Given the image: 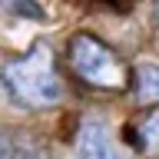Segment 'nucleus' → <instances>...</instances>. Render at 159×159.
Instances as JSON below:
<instances>
[{"label": "nucleus", "mask_w": 159, "mask_h": 159, "mask_svg": "<svg viewBox=\"0 0 159 159\" xmlns=\"http://www.w3.org/2000/svg\"><path fill=\"white\" fill-rule=\"evenodd\" d=\"M0 83L7 89V96L23 109H50L63 96V83H60L57 70H53V57L47 53L43 43H37L33 53L27 57L3 63Z\"/></svg>", "instance_id": "obj_1"}, {"label": "nucleus", "mask_w": 159, "mask_h": 159, "mask_svg": "<svg viewBox=\"0 0 159 159\" xmlns=\"http://www.w3.org/2000/svg\"><path fill=\"white\" fill-rule=\"evenodd\" d=\"M70 63L80 73V80H86L96 89H126L129 73L123 66V60L93 33H73L70 37Z\"/></svg>", "instance_id": "obj_2"}, {"label": "nucleus", "mask_w": 159, "mask_h": 159, "mask_svg": "<svg viewBox=\"0 0 159 159\" xmlns=\"http://www.w3.org/2000/svg\"><path fill=\"white\" fill-rule=\"evenodd\" d=\"M76 152L80 159H133L119 146L103 119H83L76 129Z\"/></svg>", "instance_id": "obj_3"}, {"label": "nucleus", "mask_w": 159, "mask_h": 159, "mask_svg": "<svg viewBox=\"0 0 159 159\" xmlns=\"http://www.w3.org/2000/svg\"><path fill=\"white\" fill-rule=\"evenodd\" d=\"M133 83H136V93L143 103H159V66L156 63H139L136 73H133Z\"/></svg>", "instance_id": "obj_4"}, {"label": "nucleus", "mask_w": 159, "mask_h": 159, "mask_svg": "<svg viewBox=\"0 0 159 159\" xmlns=\"http://www.w3.org/2000/svg\"><path fill=\"white\" fill-rule=\"evenodd\" d=\"M136 143L143 152H159V109H149L136 126Z\"/></svg>", "instance_id": "obj_5"}, {"label": "nucleus", "mask_w": 159, "mask_h": 159, "mask_svg": "<svg viewBox=\"0 0 159 159\" xmlns=\"http://www.w3.org/2000/svg\"><path fill=\"white\" fill-rule=\"evenodd\" d=\"M13 159H53L50 156V149L40 143V139H30V136H13Z\"/></svg>", "instance_id": "obj_6"}, {"label": "nucleus", "mask_w": 159, "mask_h": 159, "mask_svg": "<svg viewBox=\"0 0 159 159\" xmlns=\"http://www.w3.org/2000/svg\"><path fill=\"white\" fill-rule=\"evenodd\" d=\"M0 7L3 10H13V13H20V17H43V10L33 3V0H0Z\"/></svg>", "instance_id": "obj_7"}, {"label": "nucleus", "mask_w": 159, "mask_h": 159, "mask_svg": "<svg viewBox=\"0 0 159 159\" xmlns=\"http://www.w3.org/2000/svg\"><path fill=\"white\" fill-rule=\"evenodd\" d=\"M0 159H13V139H10V133H0Z\"/></svg>", "instance_id": "obj_8"}, {"label": "nucleus", "mask_w": 159, "mask_h": 159, "mask_svg": "<svg viewBox=\"0 0 159 159\" xmlns=\"http://www.w3.org/2000/svg\"><path fill=\"white\" fill-rule=\"evenodd\" d=\"M156 23H159V0H156Z\"/></svg>", "instance_id": "obj_9"}]
</instances>
